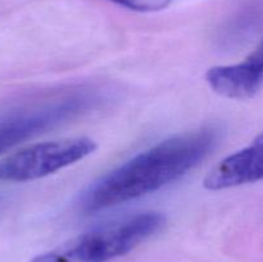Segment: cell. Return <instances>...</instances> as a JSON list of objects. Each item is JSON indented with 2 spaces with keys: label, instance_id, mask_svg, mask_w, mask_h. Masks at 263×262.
I'll return each instance as SVG.
<instances>
[{
  "label": "cell",
  "instance_id": "obj_6",
  "mask_svg": "<svg viewBox=\"0 0 263 262\" xmlns=\"http://www.w3.org/2000/svg\"><path fill=\"white\" fill-rule=\"evenodd\" d=\"M263 180V133L252 144L226 157L203 180L208 190H222Z\"/></svg>",
  "mask_w": 263,
  "mask_h": 262
},
{
  "label": "cell",
  "instance_id": "obj_3",
  "mask_svg": "<svg viewBox=\"0 0 263 262\" xmlns=\"http://www.w3.org/2000/svg\"><path fill=\"white\" fill-rule=\"evenodd\" d=\"M99 97L76 90L41 103L0 112V153L91 109Z\"/></svg>",
  "mask_w": 263,
  "mask_h": 262
},
{
  "label": "cell",
  "instance_id": "obj_5",
  "mask_svg": "<svg viewBox=\"0 0 263 262\" xmlns=\"http://www.w3.org/2000/svg\"><path fill=\"white\" fill-rule=\"evenodd\" d=\"M215 92L229 99H249L263 84V41L243 62L212 67L205 74Z\"/></svg>",
  "mask_w": 263,
  "mask_h": 262
},
{
  "label": "cell",
  "instance_id": "obj_2",
  "mask_svg": "<svg viewBox=\"0 0 263 262\" xmlns=\"http://www.w3.org/2000/svg\"><path fill=\"white\" fill-rule=\"evenodd\" d=\"M164 217L145 212L121 222L82 234L58 248L35 257L31 262H108L123 256L162 228Z\"/></svg>",
  "mask_w": 263,
  "mask_h": 262
},
{
  "label": "cell",
  "instance_id": "obj_1",
  "mask_svg": "<svg viewBox=\"0 0 263 262\" xmlns=\"http://www.w3.org/2000/svg\"><path fill=\"white\" fill-rule=\"evenodd\" d=\"M217 141L218 131L212 127L161 141L100 180L86 194L82 207L97 212L156 192L199 164Z\"/></svg>",
  "mask_w": 263,
  "mask_h": 262
},
{
  "label": "cell",
  "instance_id": "obj_7",
  "mask_svg": "<svg viewBox=\"0 0 263 262\" xmlns=\"http://www.w3.org/2000/svg\"><path fill=\"white\" fill-rule=\"evenodd\" d=\"M138 12H158L170 5L171 0H110Z\"/></svg>",
  "mask_w": 263,
  "mask_h": 262
},
{
  "label": "cell",
  "instance_id": "obj_4",
  "mask_svg": "<svg viewBox=\"0 0 263 262\" xmlns=\"http://www.w3.org/2000/svg\"><path fill=\"white\" fill-rule=\"evenodd\" d=\"M97 149L91 139L46 141L23 148L0 161L2 181H31L81 161Z\"/></svg>",
  "mask_w": 263,
  "mask_h": 262
}]
</instances>
